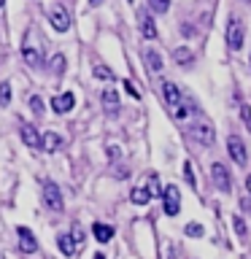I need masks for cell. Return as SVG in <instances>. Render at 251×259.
Returning <instances> with one entry per match:
<instances>
[{
	"label": "cell",
	"mask_w": 251,
	"mask_h": 259,
	"mask_svg": "<svg viewBox=\"0 0 251 259\" xmlns=\"http://www.w3.org/2000/svg\"><path fill=\"white\" fill-rule=\"evenodd\" d=\"M30 108H32V113H35V116H40V113H44V100H40L38 95H32V97H30Z\"/></svg>",
	"instance_id": "f1b7e54d"
},
{
	"label": "cell",
	"mask_w": 251,
	"mask_h": 259,
	"mask_svg": "<svg viewBox=\"0 0 251 259\" xmlns=\"http://www.w3.org/2000/svg\"><path fill=\"white\" fill-rule=\"evenodd\" d=\"M211 181H214V186L219 192H230L232 189L230 170H227V165H222V162H214V165H211Z\"/></svg>",
	"instance_id": "277c9868"
},
{
	"label": "cell",
	"mask_w": 251,
	"mask_h": 259,
	"mask_svg": "<svg viewBox=\"0 0 251 259\" xmlns=\"http://www.w3.org/2000/svg\"><path fill=\"white\" fill-rule=\"evenodd\" d=\"M189 135L200 146H214V141H216V130L211 127L208 121H194V124L189 127Z\"/></svg>",
	"instance_id": "3957f363"
},
{
	"label": "cell",
	"mask_w": 251,
	"mask_h": 259,
	"mask_svg": "<svg viewBox=\"0 0 251 259\" xmlns=\"http://www.w3.org/2000/svg\"><path fill=\"white\" fill-rule=\"evenodd\" d=\"M62 146V138L57 135V133H46V135H40V151H57Z\"/></svg>",
	"instance_id": "2e32d148"
},
{
	"label": "cell",
	"mask_w": 251,
	"mask_h": 259,
	"mask_svg": "<svg viewBox=\"0 0 251 259\" xmlns=\"http://www.w3.org/2000/svg\"><path fill=\"white\" fill-rule=\"evenodd\" d=\"M73 105H76V95L73 92H62V95L52 97V111L54 113H68V111H73Z\"/></svg>",
	"instance_id": "30bf717a"
},
{
	"label": "cell",
	"mask_w": 251,
	"mask_h": 259,
	"mask_svg": "<svg viewBox=\"0 0 251 259\" xmlns=\"http://www.w3.org/2000/svg\"><path fill=\"white\" fill-rule=\"evenodd\" d=\"M146 189H149V194H151V197H162V189H159V181H157V176H149V186H146Z\"/></svg>",
	"instance_id": "83f0119b"
},
{
	"label": "cell",
	"mask_w": 251,
	"mask_h": 259,
	"mask_svg": "<svg viewBox=\"0 0 251 259\" xmlns=\"http://www.w3.org/2000/svg\"><path fill=\"white\" fill-rule=\"evenodd\" d=\"M44 202L54 210V213H60L62 205H65V202H62V192H60V184L44 181Z\"/></svg>",
	"instance_id": "8992f818"
},
{
	"label": "cell",
	"mask_w": 251,
	"mask_h": 259,
	"mask_svg": "<svg viewBox=\"0 0 251 259\" xmlns=\"http://www.w3.org/2000/svg\"><path fill=\"white\" fill-rule=\"evenodd\" d=\"M57 246H60V251H62L65 256L78 254V251H76V243H73V235H68V232H62L60 238H57Z\"/></svg>",
	"instance_id": "e0dca14e"
},
{
	"label": "cell",
	"mask_w": 251,
	"mask_h": 259,
	"mask_svg": "<svg viewBox=\"0 0 251 259\" xmlns=\"http://www.w3.org/2000/svg\"><path fill=\"white\" fill-rule=\"evenodd\" d=\"M19 251L22 254H35L38 251V240H35V235H32L27 227H19Z\"/></svg>",
	"instance_id": "8fae6325"
},
{
	"label": "cell",
	"mask_w": 251,
	"mask_h": 259,
	"mask_svg": "<svg viewBox=\"0 0 251 259\" xmlns=\"http://www.w3.org/2000/svg\"><path fill=\"white\" fill-rule=\"evenodd\" d=\"M19 138H22V143L27 146V149H32V151H40V133L32 124H22V130H19Z\"/></svg>",
	"instance_id": "9c48e42d"
},
{
	"label": "cell",
	"mask_w": 251,
	"mask_h": 259,
	"mask_svg": "<svg viewBox=\"0 0 251 259\" xmlns=\"http://www.w3.org/2000/svg\"><path fill=\"white\" fill-rule=\"evenodd\" d=\"M100 103H103V111L108 113V116H116L119 113V92H116V87H105L103 95H100Z\"/></svg>",
	"instance_id": "ba28073f"
},
{
	"label": "cell",
	"mask_w": 251,
	"mask_h": 259,
	"mask_svg": "<svg viewBox=\"0 0 251 259\" xmlns=\"http://www.w3.org/2000/svg\"><path fill=\"white\" fill-rule=\"evenodd\" d=\"M52 70L57 73V76H62V73H65V54H54L52 57Z\"/></svg>",
	"instance_id": "484cf974"
},
{
	"label": "cell",
	"mask_w": 251,
	"mask_h": 259,
	"mask_svg": "<svg viewBox=\"0 0 251 259\" xmlns=\"http://www.w3.org/2000/svg\"><path fill=\"white\" fill-rule=\"evenodd\" d=\"M22 60H24V65H30V68H40V52H38V46L27 40V44L22 46Z\"/></svg>",
	"instance_id": "4fadbf2b"
},
{
	"label": "cell",
	"mask_w": 251,
	"mask_h": 259,
	"mask_svg": "<svg viewBox=\"0 0 251 259\" xmlns=\"http://www.w3.org/2000/svg\"><path fill=\"white\" fill-rule=\"evenodd\" d=\"M235 97H238V108H240V119H243V124H246V130L251 133V105H248L246 100H243L240 95H235Z\"/></svg>",
	"instance_id": "d6986e66"
},
{
	"label": "cell",
	"mask_w": 251,
	"mask_h": 259,
	"mask_svg": "<svg viewBox=\"0 0 251 259\" xmlns=\"http://www.w3.org/2000/svg\"><path fill=\"white\" fill-rule=\"evenodd\" d=\"M143 60H146V68H149L151 73H159L162 68H165V65H162V54L157 52V49H146Z\"/></svg>",
	"instance_id": "5bb4252c"
},
{
	"label": "cell",
	"mask_w": 251,
	"mask_h": 259,
	"mask_svg": "<svg viewBox=\"0 0 251 259\" xmlns=\"http://www.w3.org/2000/svg\"><path fill=\"white\" fill-rule=\"evenodd\" d=\"M49 22L57 32H68L70 30V14L65 11L62 6H52L49 8Z\"/></svg>",
	"instance_id": "52a82bcc"
},
{
	"label": "cell",
	"mask_w": 251,
	"mask_h": 259,
	"mask_svg": "<svg viewBox=\"0 0 251 259\" xmlns=\"http://www.w3.org/2000/svg\"><path fill=\"white\" fill-rule=\"evenodd\" d=\"M184 232H186V238H202V235H205L202 224H197V222H189V224L184 227Z\"/></svg>",
	"instance_id": "603a6c76"
},
{
	"label": "cell",
	"mask_w": 251,
	"mask_h": 259,
	"mask_svg": "<svg viewBox=\"0 0 251 259\" xmlns=\"http://www.w3.org/2000/svg\"><path fill=\"white\" fill-rule=\"evenodd\" d=\"M92 235H95V240H100V243H108V240L113 238V227L103 224V222H97V224H92Z\"/></svg>",
	"instance_id": "ac0fdd59"
},
{
	"label": "cell",
	"mask_w": 251,
	"mask_h": 259,
	"mask_svg": "<svg viewBox=\"0 0 251 259\" xmlns=\"http://www.w3.org/2000/svg\"><path fill=\"white\" fill-rule=\"evenodd\" d=\"M232 230H235V235H238L240 240H246L248 227H246V222H243V216H232Z\"/></svg>",
	"instance_id": "44dd1931"
},
{
	"label": "cell",
	"mask_w": 251,
	"mask_h": 259,
	"mask_svg": "<svg viewBox=\"0 0 251 259\" xmlns=\"http://www.w3.org/2000/svg\"><path fill=\"white\" fill-rule=\"evenodd\" d=\"M246 189H248V194H251V176L246 178Z\"/></svg>",
	"instance_id": "1f68e13d"
},
{
	"label": "cell",
	"mask_w": 251,
	"mask_h": 259,
	"mask_svg": "<svg viewBox=\"0 0 251 259\" xmlns=\"http://www.w3.org/2000/svg\"><path fill=\"white\" fill-rule=\"evenodd\" d=\"M0 259H6V256H3V254H0Z\"/></svg>",
	"instance_id": "d590c367"
},
{
	"label": "cell",
	"mask_w": 251,
	"mask_h": 259,
	"mask_svg": "<svg viewBox=\"0 0 251 259\" xmlns=\"http://www.w3.org/2000/svg\"><path fill=\"white\" fill-rule=\"evenodd\" d=\"M11 97H14V92H11V84H8V81H0V105H6L11 103Z\"/></svg>",
	"instance_id": "7402d4cb"
},
{
	"label": "cell",
	"mask_w": 251,
	"mask_h": 259,
	"mask_svg": "<svg viewBox=\"0 0 251 259\" xmlns=\"http://www.w3.org/2000/svg\"><path fill=\"white\" fill-rule=\"evenodd\" d=\"M173 62H176V65H184V68H189V65L194 62L192 49H186V46H178V49H173Z\"/></svg>",
	"instance_id": "9a60e30c"
},
{
	"label": "cell",
	"mask_w": 251,
	"mask_h": 259,
	"mask_svg": "<svg viewBox=\"0 0 251 259\" xmlns=\"http://www.w3.org/2000/svg\"><path fill=\"white\" fill-rule=\"evenodd\" d=\"M138 24H141V35L146 40H154L157 38V24H154V16L149 11H141L138 14Z\"/></svg>",
	"instance_id": "7c38bea8"
},
{
	"label": "cell",
	"mask_w": 251,
	"mask_h": 259,
	"mask_svg": "<svg viewBox=\"0 0 251 259\" xmlns=\"http://www.w3.org/2000/svg\"><path fill=\"white\" fill-rule=\"evenodd\" d=\"M130 200H133L135 205H146V202L151 200V194H149V189H143V186H138V189H133V192H130Z\"/></svg>",
	"instance_id": "ffe728a7"
},
{
	"label": "cell",
	"mask_w": 251,
	"mask_h": 259,
	"mask_svg": "<svg viewBox=\"0 0 251 259\" xmlns=\"http://www.w3.org/2000/svg\"><path fill=\"white\" fill-rule=\"evenodd\" d=\"M162 205H165V213L168 216H176L181 210V194H178V186L170 184L162 189Z\"/></svg>",
	"instance_id": "5b68a950"
},
{
	"label": "cell",
	"mask_w": 251,
	"mask_h": 259,
	"mask_svg": "<svg viewBox=\"0 0 251 259\" xmlns=\"http://www.w3.org/2000/svg\"><path fill=\"white\" fill-rule=\"evenodd\" d=\"M95 259H105V254H95Z\"/></svg>",
	"instance_id": "d6a6232c"
},
{
	"label": "cell",
	"mask_w": 251,
	"mask_h": 259,
	"mask_svg": "<svg viewBox=\"0 0 251 259\" xmlns=\"http://www.w3.org/2000/svg\"><path fill=\"white\" fill-rule=\"evenodd\" d=\"M92 73H95V78H100V81H113V73L105 68V65H95Z\"/></svg>",
	"instance_id": "cb8c5ba5"
},
{
	"label": "cell",
	"mask_w": 251,
	"mask_h": 259,
	"mask_svg": "<svg viewBox=\"0 0 251 259\" xmlns=\"http://www.w3.org/2000/svg\"><path fill=\"white\" fill-rule=\"evenodd\" d=\"M149 8H151L154 14H168L170 0H149Z\"/></svg>",
	"instance_id": "d4e9b609"
},
{
	"label": "cell",
	"mask_w": 251,
	"mask_h": 259,
	"mask_svg": "<svg viewBox=\"0 0 251 259\" xmlns=\"http://www.w3.org/2000/svg\"><path fill=\"white\" fill-rule=\"evenodd\" d=\"M89 6H92V8H97V6H103V0H89Z\"/></svg>",
	"instance_id": "4dcf8cb0"
},
{
	"label": "cell",
	"mask_w": 251,
	"mask_h": 259,
	"mask_svg": "<svg viewBox=\"0 0 251 259\" xmlns=\"http://www.w3.org/2000/svg\"><path fill=\"white\" fill-rule=\"evenodd\" d=\"M3 3H6V0H0V8H3Z\"/></svg>",
	"instance_id": "836d02e7"
},
{
	"label": "cell",
	"mask_w": 251,
	"mask_h": 259,
	"mask_svg": "<svg viewBox=\"0 0 251 259\" xmlns=\"http://www.w3.org/2000/svg\"><path fill=\"white\" fill-rule=\"evenodd\" d=\"M184 181H186V184H189V186H192V189H194V186H197V178H194V170H192V162H184Z\"/></svg>",
	"instance_id": "4316f807"
},
{
	"label": "cell",
	"mask_w": 251,
	"mask_h": 259,
	"mask_svg": "<svg viewBox=\"0 0 251 259\" xmlns=\"http://www.w3.org/2000/svg\"><path fill=\"white\" fill-rule=\"evenodd\" d=\"M121 87H124V89H127V92H130V95H133V97H135V100H141V92H138V87L133 84V81H121Z\"/></svg>",
	"instance_id": "f546056e"
},
{
	"label": "cell",
	"mask_w": 251,
	"mask_h": 259,
	"mask_svg": "<svg viewBox=\"0 0 251 259\" xmlns=\"http://www.w3.org/2000/svg\"><path fill=\"white\" fill-rule=\"evenodd\" d=\"M243 3H251V0H243Z\"/></svg>",
	"instance_id": "e575fe53"
},
{
	"label": "cell",
	"mask_w": 251,
	"mask_h": 259,
	"mask_svg": "<svg viewBox=\"0 0 251 259\" xmlns=\"http://www.w3.org/2000/svg\"><path fill=\"white\" fill-rule=\"evenodd\" d=\"M227 46L232 49V52H238V49H243V40H246V27H243V22L238 19V16H232L230 22H227Z\"/></svg>",
	"instance_id": "6da1fadb"
},
{
	"label": "cell",
	"mask_w": 251,
	"mask_h": 259,
	"mask_svg": "<svg viewBox=\"0 0 251 259\" xmlns=\"http://www.w3.org/2000/svg\"><path fill=\"white\" fill-rule=\"evenodd\" d=\"M227 154H230V159H232L238 167H243V165L248 162L246 143H243V138H240V135H230V138H227Z\"/></svg>",
	"instance_id": "7a4b0ae2"
}]
</instances>
